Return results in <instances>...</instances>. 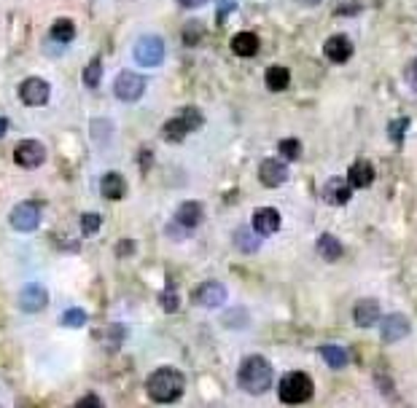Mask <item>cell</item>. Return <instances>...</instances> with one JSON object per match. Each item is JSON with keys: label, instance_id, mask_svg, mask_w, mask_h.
<instances>
[{"label": "cell", "instance_id": "obj_1", "mask_svg": "<svg viewBox=\"0 0 417 408\" xmlns=\"http://www.w3.org/2000/svg\"><path fill=\"white\" fill-rule=\"evenodd\" d=\"M186 379L181 371H175L170 365H164L159 371H154L146 382V392L154 403H172L184 395Z\"/></svg>", "mask_w": 417, "mask_h": 408}, {"label": "cell", "instance_id": "obj_2", "mask_svg": "<svg viewBox=\"0 0 417 408\" xmlns=\"http://www.w3.org/2000/svg\"><path fill=\"white\" fill-rule=\"evenodd\" d=\"M237 382L250 395H261L272 385V365L264 358H258V355L246 358L243 365H240V371H237Z\"/></svg>", "mask_w": 417, "mask_h": 408}, {"label": "cell", "instance_id": "obj_3", "mask_svg": "<svg viewBox=\"0 0 417 408\" xmlns=\"http://www.w3.org/2000/svg\"><path fill=\"white\" fill-rule=\"evenodd\" d=\"M312 397V379L302 371H291L280 379V400L288 406L305 403Z\"/></svg>", "mask_w": 417, "mask_h": 408}, {"label": "cell", "instance_id": "obj_4", "mask_svg": "<svg viewBox=\"0 0 417 408\" xmlns=\"http://www.w3.org/2000/svg\"><path fill=\"white\" fill-rule=\"evenodd\" d=\"M132 57H135L137 65H143V68H157V65L164 60V41L157 36H143L135 43Z\"/></svg>", "mask_w": 417, "mask_h": 408}, {"label": "cell", "instance_id": "obj_5", "mask_svg": "<svg viewBox=\"0 0 417 408\" xmlns=\"http://www.w3.org/2000/svg\"><path fill=\"white\" fill-rule=\"evenodd\" d=\"M49 95H51V86L43 81V78H38V75H30L25 78L22 84H19V100L25 102L27 108H41V105H46L49 102Z\"/></svg>", "mask_w": 417, "mask_h": 408}, {"label": "cell", "instance_id": "obj_6", "mask_svg": "<svg viewBox=\"0 0 417 408\" xmlns=\"http://www.w3.org/2000/svg\"><path fill=\"white\" fill-rule=\"evenodd\" d=\"M143 92H146V78L132 70H124L113 84V95L119 97L122 102H135V100L143 97Z\"/></svg>", "mask_w": 417, "mask_h": 408}, {"label": "cell", "instance_id": "obj_7", "mask_svg": "<svg viewBox=\"0 0 417 408\" xmlns=\"http://www.w3.org/2000/svg\"><path fill=\"white\" fill-rule=\"evenodd\" d=\"M14 161L22 169H38L46 161V148L38 140H22L14 148Z\"/></svg>", "mask_w": 417, "mask_h": 408}, {"label": "cell", "instance_id": "obj_8", "mask_svg": "<svg viewBox=\"0 0 417 408\" xmlns=\"http://www.w3.org/2000/svg\"><path fill=\"white\" fill-rule=\"evenodd\" d=\"M9 220H11V226L16 228V231L30 234V231H36V228L41 226V207H38L36 202L16 204L11 210V215H9Z\"/></svg>", "mask_w": 417, "mask_h": 408}, {"label": "cell", "instance_id": "obj_9", "mask_svg": "<svg viewBox=\"0 0 417 408\" xmlns=\"http://www.w3.org/2000/svg\"><path fill=\"white\" fill-rule=\"evenodd\" d=\"M191 301H194L196 306H208V309H216V306H221L223 301H226V288H223L221 282H202L199 288L191 293Z\"/></svg>", "mask_w": 417, "mask_h": 408}, {"label": "cell", "instance_id": "obj_10", "mask_svg": "<svg viewBox=\"0 0 417 408\" xmlns=\"http://www.w3.org/2000/svg\"><path fill=\"white\" fill-rule=\"evenodd\" d=\"M258 181H261V186H267V188H278V186H283V183L288 181V167L283 161H278V159H267L258 167Z\"/></svg>", "mask_w": 417, "mask_h": 408}, {"label": "cell", "instance_id": "obj_11", "mask_svg": "<svg viewBox=\"0 0 417 408\" xmlns=\"http://www.w3.org/2000/svg\"><path fill=\"white\" fill-rule=\"evenodd\" d=\"M380 333H382V341H401V338L409 336V320H406L404 314H388V317H382V325H380Z\"/></svg>", "mask_w": 417, "mask_h": 408}, {"label": "cell", "instance_id": "obj_12", "mask_svg": "<svg viewBox=\"0 0 417 408\" xmlns=\"http://www.w3.org/2000/svg\"><path fill=\"white\" fill-rule=\"evenodd\" d=\"M323 54H326V60L342 65V62H347L353 57V41L347 36H332L323 43Z\"/></svg>", "mask_w": 417, "mask_h": 408}, {"label": "cell", "instance_id": "obj_13", "mask_svg": "<svg viewBox=\"0 0 417 408\" xmlns=\"http://www.w3.org/2000/svg\"><path fill=\"white\" fill-rule=\"evenodd\" d=\"M253 228H256L261 237H270L280 228V213L275 207H258L253 213Z\"/></svg>", "mask_w": 417, "mask_h": 408}, {"label": "cell", "instance_id": "obj_14", "mask_svg": "<svg viewBox=\"0 0 417 408\" xmlns=\"http://www.w3.org/2000/svg\"><path fill=\"white\" fill-rule=\"evenodd\" d=\"M353 196V186L350 181H342V178H332L323 186V199L329 204H347Z\"/></svg>", "mask_w": 417, "mask_h": 408}, {"label": "cell", "instance_id": "obj_15", "mask_svg": "<svg viewBox=\"0 0 417 408\" xmlns=\"http://www.w3.org/2000/svg\"><path fill=\"white\" fill-rule=\"evenodd\" d=\"M100 193L105 196V199H124L127 196V181H124L122 172H105L102 175V181H100Z\"/></svg>", "mask_w": 417, "mask_h": 408}, {"label": "cell", "instance_id": "obj_16", "mask_svg": "<svg viewBox=\"0 0 417 408\" xmlns=\"http://www.w3.org/2000/svg\"><path fill=\"white\" fill-rule=\"evenodd\" d=\"M46 304H49V293L41 288V285H27L22 290V296H19L22 312H41Z\"/></svg>", "mask_w": 417, "mask_h": 408}, {"label": "cell", "instance_id": "obj_17", "mask_svg": "<svg viewBox=\"0 0 417 408\" xmlns=\"http://www.w3.org/2000/svg\"><path fill=\"white\" fill-rule=\"evenodd\" d=\"M353 320H356V325H361V328H371V325L380 320V304L374 299L358 301L356 309H353Z\"/></svg>", "mask_w": 417, "mask_h": 408}, {"label": "cell", "instance_id": "obj_18", "mask_svg": "<svg viewBox=\"0 0 417 408\" xmlns=\"http://www.w3.org/2000/svg\"><path fill=\"white\" fill-rule=\"evenodd\" d=\"M202 215H205V210L199 202H184L175 210V223H181L184 228H196L202 223Z\"/></svg>", "mask_w": 417, "mask_h": 408}, {"label": "cell", "instance_id": "obj_19", "mask_svg": "<svg viewBox=\"0 0 417 408\" xmlns=\"http://www.w3.org/2000/svg\"><path fill=\"white\" fill-rule=\"evenodd\" d=\"M347 181H350L353 188H369L374 183V167L369 161H356L347 169Z\"/></svg>", "mask_w": 417, "mask_h": 408}, {"label": "cell", "instance_id": "obj_20", "mask_svg": "<svg viewBox=\"0 0 417 408\" xmlns=\"http://www.w3.org/2000/svg\"><path fill=\"white\" fill-rule=\"evenodd\" d=\"M258 46H261V41L253 33H237L232 38V51L237 57H256Z\"/></svg>", "mask_w": 417, "mask_h": 408}, {"label": "cell", "instance_id": "obj_21", "mask_svg": "<svg viewBox=\"0 0 417 408\" xmlns=\"http://www.w3.org/2000/svg\"><path fill=\"white\" fill-rule=\"evenodd\" d=\"M261 234H258L256 228H237L234 231V245H237V250L240 252H256L261 247V240H258Z\"/></svg>", "mask_w": 417, "mask_h": 408}, {"label": "cell", "instance_id": "obj_22", "mask_svg": "<svg viewBox=\"0 0 417 408\" xmlns=\"http://www.w3.org/2000/svg\"><path fill=\"white\" fill-rule=\"evenodd\" d=\"M189 132H191V129L186 127L181 116H175V119L164 121V127H162V137H164L167 143H184L186 134H189Z\"/></svg>", "mask_w": 417, "mask_h": 408}, {"label": "cell", "instance_id": "obj_23", "mask_svg": "<svg viewBox=\"0 0 417 408\" xmlns=\"http://www.w3.org/2000/svg\"><path fill=\"white\" fill-rule=\"evenodd\" d=\"M318 252H320V258H326V261H339L344 247L337 237H332V234H323V237L318 240Z\"/></svg>", "mask_w": 417, "mask_h": 408}, {"label": "cell", "instance_id": "obj_24", "mask_svg": "<svg viewBox=\"0 0 417 408\" xmlns=\"http://www.w3.org/2000/svg\"><path fill=\"white\" fill-rule=\"evenodd\" d=\"M320 358L329 363L332 368H344L347 360H350L347 349L339 347V344H323V347H320Z\"/></svg>", "mask_w": 417, "mask_h": 408}, {"label": "cell", "instance_id": "obj_25", "mask_svg": "<svg viewBox=\"0 0 417 408\" xmlns=\"http://www.w3.org/2000/svg\"><path fill=\"white\" fill-rule=\"evenodd\" d=\"M288 84H291V73H288V68L272 65L270 70H267V86H270L272 92H283V89H288Z\"/></svg>", "mask_w": 417, "mask_h": 408}, {"label": "cell", "instance_id": "obj_26", "mask_svg": "<svg viewBox=\"0 0 417 408\" xmlns=\"http://www.w3.org/2000/svg\"><path fill=\"white\" fill-rule=\"evenodd\" d=\"M75 38V22L73 19H57L51 24V41L57 43H70Z\"/></svg>", "mask_w": 417, "mask_h": 408}, {"label": "cell", "instance_id": "obj_27", "mask_svg": "<svg viewBox=\"0 0 417 408\" xmlns=\"http://www.w3.org/2000/svg\"><path fill=\"white\" fill-rule=\"evenodd\" d=\"M124 336H127V333H124L122 325H108V328L100 333V341H102V344H105L108 349H119V347H122Z\"/></svg>", "mask_w": 417, "mask_h": 408}, {"label": "cell", "instance_id": "obj_28", "mask_svg": "<svg viewBox=\"0 0 417 408\" xmlns=\"http://www.w3.org/2000/svg\"><path fill=\"white\" fill-rule=\"evenodd\" d=\"M100 81H102V62L95 57V60L84 68V84L89 86V89H97Z\"/></svg>", "mask_w": 417, "mask_h": 408}, {"label": "cell", "instance_id": "obj_29", "mask_svg": "<svg viewBox=\"0 0 417 408\" xmlns=\"http://www.w3.org/2000/svg\"><path fill=\"white\" fill-rule=\"evenodd\" d=\"M60 323L65 325V328H84L86 312L84 309H78V306H73V309H65L62 317H60Z\"/></svg>", "mask_w": 417, "mask_h": 408}, {"label": "cell", "instance_id": "obj_30", "mask_svg": "<svg viewBox=\"0 0 417 408\" xmlns=\"http://www.w3.org/2000/svg\"><path fill=\"white\" fill-rule=\"evenodd\" d=\"M181 119H184V124L194 132V129H199L202 127V110L194 108V105H186V108H181V113H178Z\"/></svg>", "mask_w": 417, "mask_h": 408}, {"label": "cell", "instance_id": "obj_31", "mask_svg": "<svg viewBox=\"0 0 417 408\" xmlns=\"http://www.w3.org/2000/svg\"><path fill=\"white\" fill-rule=\"evenodd\" d=\"M100 226H102V218H100L97 213H84V215H81V231H84L86 237H89V234H97Z\"/></svg>", "mask_w": 417, "mask_h": 408}, {"label": "cell", "instance_id": "obj_32", "mask_svg": "<svg viewBox=\"0 0 417 408\" xmlns=\"http://www.w3.org/2000/svg\"><path fill=\"white\" fill-rule=\"evenodd\" d=\"M278 148H280V154L285 159H288V161L299 159V154H302V143H299V140H294V137H288V140H280V145H278Z\"/></svg>", "mask_w": 417, "mask_h": 408}, {"label": "cell", "instance_id": "obj_33", "mask_svg": "<svg viewBox=\"0 0 417 408\" xmlns=\"http://www.w3.org/2000/svg\"><path fill=\"white\" fill-rule=\"evenodd\" d=\"M199 38H202V24L199 22H189L184 30V41L189 46H196L199 43Z\"/></svg>", "mask_w": 417, "mask_h": 408}, {"label": "cell", "instance_id": "obj_34", "mask_svg": "<svg viewBox=\"0 0 417 408\" xmlns=\"http://www.w3.org/2000/svg\"><path fill=\"white\" fill-rule=\"evenodd\" d=\"M159 304L164 306V312H175V309H178V304H181V301H178V296H175V290H172V285L159 296Z\"/></svg>", "mask_w": 417, "mask_h": 408}, {"label": "cell", "instance_id": "obj_35", "mask_svg": "<svg viewBox=\"0 0 417 408\" xmlns=\"http://www.w3.org/2000/svg\"><path fill=\"white\" fill-rule=\"evenodd\" d=\"M406 127H409V119L393 121L391 127H388V129H391V140H396V143H398V140L404 137V129H406Z\"/></svg>", "mask_w": 417, "mask_h": 408}, {"label": "cell", "instance_id": "obj_36", "mask_svg": "<svg viewBox=\"0 0 417 408\" xmlns=\"http://www.w3.org/2000/svg\"><path fill=\"white\" fill-rule=\"evenodd\" d=\"M404 75H406V84H409V86H412V89L417 92V60L409 62V68H406Z\"/></svg>", "mask_w": 417, "mask_h": 408}, {"label": "cell", "instance_id": "obj_37", "mask_svg": "<svg viewBox=\"0 0 417 408\" xmlns=\"http://www.w3.org/2000/svg\"><path fill=\"white\" fill-rule=\"evenodd\" d=\"M78 408H84V406H102V400H100L97 395H86V397H81L78 403H75Z\"/></svg>", "mask_w": 417, "mask_h": 408}, {"label": "cell", "instance_id": "obj_38", "mask_svg": "<svg viewBox=\"0 0 417 408\" xmlns=\"http://www.w3.org/2000/svg\"><path fill=\"white\" fill-rule=\"evenodd\" d=\"M132 252V240H124L119 247H116V255H130Z\"/></svg>", "mask_w": 417, "mask_h": 408}, {"label": "cell", "instance_id": "obj_39", "mask_svg": "<svg viewBox=\"0 0 417 408\" xmlns=\"http://www.w3.org/2000/svg\"><path fill=\"white\" fill-rule=\"evenodd\" d=\"M181 6H186V9H196V6H202L205 0H178Z\"/></svg>", "mask_w": 417, "mask_h": 408}, {"label": "cell", "instance_id": "obj_40", "mask_svg": "<svg viewBox=\"0 0 417 408\" xmlns=\"http://www.w3.org/2000/svg\"><path fill=\"white\" fill-rule=\"evenodd\" d=\"M6 129H9V119H3V116H0V137H3Z\"/></svg>", "mask_w": 417, "mask_h": 408}]
</instances>
